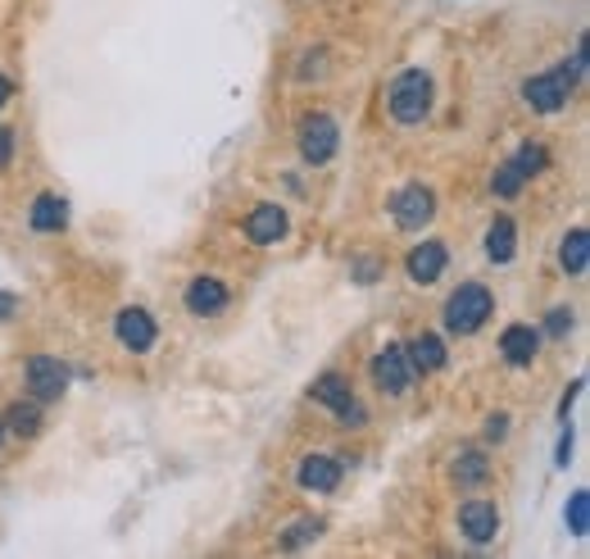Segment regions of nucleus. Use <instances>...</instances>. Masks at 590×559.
Segmentation results:
<instances>
[{
    "label": "nucleus",
    "instance_id": "1",
    "mask_svg": "<svg viewBox=\"0 0 590 559\" xmlns=\"http://www.w3.org/2000/svg\"><path fill=\"white\" fill-rule=\"evenodd\" d=\"M436 105V83H431V73L423 69H404L396 73V83L387 87V110L396 123H404V128H414V123H423Z\"/></svg>",
    "mask_w": 590,
    "mask_h": 559
},
{
    "label": "nucleus",
    "instance_id": "2",
    "mask_svg": "<svg viewBox=\"0 0 590 559\" xmlns=\"http://www.w3.org/2000/svg\"><path fill=\"white\" fill-rule=\"evenodd\" d=\"M581 73H586V69H581L577 60H573V64H558V69H550V73H536V78L523 83V100H527L536 114L568 110V100H573V91H577Z\"/></svg>",
    "mask_w": 590,
    "mask_h": 559
},
{
    "label": "nucleus",
    "instance_id": "3",
    "mask_svg": "<svg viewBox=\"0 0 590 559\" xmlns=\"http://www.w3.org/2000/svg\"><path fill=\"white\" fill-rule=\"evenodd\" d=\"M491 314H495V296H491V287H481V283H464L459 291H450V300H445V327L454 337L481 333Z\"/></svg>",
    "mask_w": 590,
    "mask_h": 559
},
{
    "label": "nucleus",
    "instance_id": "4",
    "mask_svg": "<svg viewBox=\"0 0 590 559\" xmlns=\"http://www.w3.org/2000/svg\"><path fill=\"white\" fill-rule=\"evenodd\" d=\"M296 146H300V160L304 164H331V156H337V146H341V128H337V119L331 114H304L300 119V133H296Z\"/></svg>",
    "mask_w": 590,
    "mask_h": 559
},
{
    "label": "nucleus",
    "instance_id": "5",
    "mask_svg": "<svg viewBox=\"0 0 590 559\" xmlns=\"http://www.w3.org/2000/svg\"><path fill=\"white\" fill-rule=\"evenodd\" d=\"M391 219L404 233H423V227L436 219V191L427 183H404L391 196Z\"/></svg>",
    "mask_w": 590,
    "mask_h": 559
},
{
    "label": "nucleus",
    "instance_id": "6",
    "mask_svg": "<svg viewBox=\"0 0 590 559\" xmlns=\"http://www.w3.org/2000/svg\"><path fill=\"white\" fill-rule=\"evenodd\" d=\"M368 373H373V383H377L381 396H404L409 387H414V364H409L404 346H381L373 355Z\"/></svg>",
    "mask_w": 590,
    "mask_h": 559
},
{
    "label": "nucleus",
    "instance_id": "7",
    "mask_svg": "<svg viewBox=\"0 0 590 559\" xmlns=\"http://www.w3.org/2000/svg\"><path fill=\"white\" fill-rule=\"evenodd\" d=\"M241 227H246L250 246H277V241H287L291 219H287V206H277V200H260V206L246 214Z\"/></svg>",
    "mask_w": 590,
    "mask_h": 559
},
{
    "label": "nucleus",
    "instance_id": "8",
    "mask_svg": "<svg viewBox=\"0 0 590 559\" xmlns=\"http://www.w3.org/2000/svg\"><path fill=\"white\" fill-rule=\"evenodd\" d=\"M114 337H118V346H123V350L146 355L150 346H155L160 327H155V319H150V314L141 310V305H127V310H118V314H114Z\"/></svg>",
    "mask_w": 590,
    "mask_h": 559
},
{
    "label": "nucleus",
    "instance_id": "9",
    "mask_svg": "<svg viewBox=\"0 0 590 559\" xmlns=\"http://www.w3.org/2000/svg\"><path fill=\"white\" fill-rule=\"evenodd\" d=\"M459 532L473 542V546H486V542H495L500 537V510H495V500H464L459 505Z\"/></svg>",
    "mask_w": 590,
    "mask_h": 559
},
{
    "label": "nucleus",
    "instance_id": "10",
    "mask_svg": "<svg viewBox=\"0 0 590 559\" xmlns=\"http://www.w3.org/2000/svg\"><path fill=\"white\" fill-rule=\"evenodd\" d=\"M445 264H450V250H445V241H418V246L404 256V273H409V283H418V287L441 283Z\"/></svg>",
    "mask_w": 590,
    "mask_h": 559
},
{
    "label": "nucleus",
    "instance_id": "11",
    "mask_svg": "<svg viewBox=\"0 0 590 559\" xmlns=\"http://www.w3.org/2000/svg\"><path fill=\"white\" fill-rule=\"evenodd\" d=\"M23 377H28L33 400H60L68 392V369L60 360H50V355H33L28 369H23Z\"/></svg>",
    "mask_w": 590,
    "mask_h": 559
},
{
    "label": "nucleus",
    "instance_id": "12",
    "mask_svg": "<svg viewBox=\"0 0 590 559\" xmlns=\"http://www.w3.org/2000/svg\"><path fill=\"white\" fill-rule=\"evenodd\" d=\"M183 300H187V314H196V319H214V314L227 310L233 291H227L214 273H200V277H191V283H187Z\"/></svg>",
    "mask_w": 590,
    "mask_h": 559
},
{
    "label": "nucleus",
    "instance_id": "13",
    "mask_svg": "<svg viewBox=\"0 0 590 559\" xmlns=\"http://www.w3.org/2000/svg\"><path fill=\"white\" fill-rule=\"evenodd\" d=\"M341 460L337 455H304L300 460V469H296V482L304 492H314V496H331L341 487Z\"/></svg>",
    "mask_w": 590,
    "mask_h": 559
},
{
    "label": "nucleus",
    "instance_id": "14",
    "mask_svg": "<svg viewBox=\"0 0 590 559\" xmlns=\"http://www.w3.org/2000/svg\"><path fill=\"white\" fill-rule=\"evenodd\" d=\"M500 355L513 369H531L536 355H541V333H536L531 323H509L500 333Z\"/></svg>",
    "mask_w": 590,
    "mask_h": 559
},
{
    "label": "nucleus",
    "instance_id": "15",
    "mask_svg": "<svg viewBox=\"0 0 590 559\" xmlns=\"http://www.w3.org/2000/svg\"><path fill=\"white\" fill-rule=\"evenodd\" d=\"M310 400L323 405V410H346V405L354 400V383H350V373H337V369H327L314 377V387H310Z\"/></svg>",
    "mask_w": 590,
    "mask_h": 559
},
{
    "label": "nucleus",
    "instance_id": "16",
    "mask_svg": "<svg viewBox=\"0 0 590 559\" xmlns=\"http://www.w3.org/2000/svg\"><path fill=\"white\" fill-rule=\"evenodd\" d=\"M28 223H33V233H64L68 227V200L55 196V191H41L28 206Z\"/></svg>",
    "mask_w": 590,
    "mask_h": 559
},
{
    "label": "nucleus",
    "instance_id": "17",
    "mask_svg": "<svg viewBox=\"0 0 590 559\" xmlns=\"http://www.w3.org/2000/svg\"><path fill=\"white\" fill-rule=\"evenodd\" d=\"M513 250H518V223L509 214H495L491 227H486V260L491 264H509Z\"/></svg>",
    "mask_w": 590,
    "mask_h": 559
},
{
    "label": "nucleus",
    "instance_id": "18",
    "mask_svg": "<svg viewBox=\"0 0 590 559\" xmlns=\"http://www.w3.org/2000/svg\"><path fill=\"white\" fill-rule=\"evenodd\" d=\"M404 355H409V364H414V373H436V369H445V360H450L445 341L436 333H418L414 341L404 346Z\"/></svg>",
    "mask_w": 590,
    "mask_h": 559
},
{
    "label": "nucleus",
    "instance_id": "19",
    "mask_svg": "<svg viewBox=\"0 0 590 559\" xmlns=\"http://www.w3.org/2000/svg\"><path fill=\"white\" fill-rule=\"evenodd\" d=\"M586 264H590V233L586 227H573V233H563V241H558V269L568 277H581Z\"/></svg>",
    "mask_w": 590,
    "mask_h": 559
},
{
    "label": "nucleus",
    "instance_id": "20",
    "mask_svg": "<svg viewBox=\"0 0 590 559\" xmlns=\"http://www.w3.org/2000/svg\"><path fill=\"white\" fill-rule=\"evenodd\" d=\"M486 477H491V460H486V450H464L454 460V482H459V487H481Z\"/></svg>",
    "mask_w": 590,
    "mask_h": 559
},
{
    "label": "nucleus",
    "instance_id": "21",
    "mask_svg": "<svg viewBox=\"0 0 590 559\" xmlns=\"http://www.w3.org/2000/svg\"><path fill=\"white\" fill-rule=\"evenodd\" d=\"M5 427L14 432V437H37L41 432V410L37 405H10V414H5Z\"/></svg>",
    "mask_w": 590,
    "mask_h": 559
},
{
    "label": "nucleus",
    "instance_id": "22",
    "mask_svg": "<svg viewBox=\"0 0 590 559\" xmlns=\"http://www.w3.org/2000/svg\"><path fill=\"white\" fill-rule=\"evenodd\" d=\"M513 169H518L523 177L545 173V169H550V150H545L541 141H527V146H518V156H513Z\"/></svg>",
    "mask_w": 590,
    "mask_h": 559
},
{
    "label": "nucleus",
    "instance_id": "23",
    "mask_svg": "<svg viewBox=\"0 0 590 559\" xmlns=\"http://www.w3.org/2000/svg\"><path fill=\"white\" fill-rule=\"evenodd\" d=\"M323 537V519H300V523H291L287 532H281V550H300V546H310V542H318Z\"/></svg>",
    "mask_w": 590,
    "mask_h": 559
},
{
    "label": "nucleus",
    "instance_id": "24",
    "mask_svg": "<svg viewBox=\"0 0 590 559\" xmlns=\"http://www.w3.org/2000/svg\"><path fill=\"white\" fill-rule=\"evenodd\" d=\"M523 183H527V177H523L518 169H513V160H504V164L491 173V191H495L500 200H513V196L523 191Z\"/></svg>",
    "mask_w": 590,
    "mask_h": 559
},
{
    "label": "nucleus",
    "instance_id": "25",
    "mask_svg": "<svg viewBox=\"0 0 590 559\" xmlns=\"http://www.w3.org/2000/svg\"><path fill=\"white\" fill-rule=\"evenodd\" d=\"M568 532L573 537H586L590 532V496L586 492H573V500H568Z\"/></svg>",
    "mask_w": 590,
    "mask_h": 559
},
{
    "label": "nucleus",
    "instance_id": "26",
    "mask_svg": "<svg viewBox=\"0 0 590 559\" xmlns=\"http://www.w3.org/2000/svg\"><path fill=\"white\" fill-rule=\"evenodd\" d=\"M573 327H577V314L568 310V305H554V310L545 314V333H550L554 341H563V337L573 333Z\"/></svg>",
    "mask_w": 590,
    "mask_h": 559
},
{
    "label": "nucleus",
    "instance_id": "27",
    "mask_svg": "<svg viewBox=\"0 0 590 559\" xmlns=\"http://www.w3.org/2000/svg\"><path fill=\"white\" fill-rule=\"evenodd\" d=\"M350 273H354V283L373 287L377 277H381V260H354V264H350Z\"/></svg>",
    "mask_w": 590,
    "mask_h": 559
},
{
    "label": "nucleus",
    "instance_id": "28",
    "mask_svg": "<svg viewBox=\"0 0 590 559\" xmlns=\"http://www.w3.org/2000/svg\"><path fill=\"white\" fill-rule=\"evenodd\" d=\"M337 419H341V427H364V423H368V410H364V405H359V396H354L346 410H337Z\"/></svg>",
    "mask_w": 590,
    "mask_h": 559
},
{
    "label": "nucleus",
    "instance_id": "29",
    "mask_svg": "<svg viewBox=\"0 0 590 559\" xmlns=\"http://www.w3.org/2000/svg\"><path fill=\"white\" fill-rule=\"evenodd\" d=\"M10 164H14V128L0 123V173H5Z\"/></svg>",
    "mask_w": 590,
    "mask_h": 559
},
{
    "label": "nucleus",
    "instance_id": "30",
    "mask_svg": "<svg viewBox=\"0 0 590 559\" xmlns=\"http://www.w3.org/2000/svg\"><path fill=\"white\" fill-rule=\"evenodd\" d=\"M509 437V414H491L486 419V442H504Z\"/></svg>",
    "mask_w": 590,
    "mask_h": 559
},
{
    "label": "nucleus",
    "instance_id": "31",
    "mask_svg": "<svg viewBox=\"0 0 590 559\" xmlns=\"http://www.w3.org/2000/svg\"><path fill=\"white\" fill-rule=\"evenodd\" d=\"M14 314H18V296L14 291H0V323L14 319Z\"/></svg>",
    "mask_w": 590,
    "mask_h": 559
},
{
    "label": "nucleus",
    "instance_id": "32",
    "mask_svg": "<svg viewBox=\"0 0 590 559\" xmlns=\"http://www.w3.org/2000/svg\"><path fill=\"white\" fill-rule=\"evenodd\" d=\"M577 396H581V377H577V383L568 387V396L558 400V419H563V423H568V410H573V400H577Z\"/></svg>",
    "mask_w": 590,
    "mask_h": 559
},
{
    "label": "nucleus",
    "instance_id": "33",
    "mask_svg": "<svg viewBox=\"0 0 590 559\" xmlns=\"http://www.w3.org/2000/svg\"><path fill=\"white\" fill-rule=\"evenodd\" d=\"M568 455H573V432H563L558 437V464H568Z\"/></svg>",
    "mask_w": 590,
    "mask_h": 559
},
{
    "label": "nucleus",
    "instance_id": "34",
    "mask_svg": "<svg viewBox=\"0 0 590 559\" xmlns=\"http://www.w3.org/2000/svg\"><path fill=\"white\" fill-rule=\"evenodd\" d=\"M10 96H14V83L5 78V73H0V110H5V105H10Z\"/></svg>",
    "mask_w": 590,
    "mask_h": 559
},
{
    "label": "nucleus",
    "instance_id": "35",
    "mask_svg": "<svg viewBox=\"0 0 590 559\" xmlns=\"http://www.w3.org/2000/svg\"><path fill=\"white\" fill-rule=\"evenodd\" d=\"M0 442H5V419H0Z\"/></svg>",
    "mask_w": 590,
    "mask_h": 559
}]
</instances>
